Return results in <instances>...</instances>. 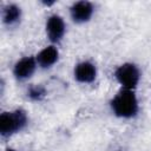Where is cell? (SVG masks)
I'll return each mask as SVG.
<instances>
[{
  "instance_id": "30bf717a",
  "label": "cell",
  "mask_w": 151,
  "mask_h": 151,
  "mask_svg": "<svg viewBox=\"0 0 151 151\" xmlns=\"http://www.w3.org/2000/svg\"><path fill=\"white\" fill-rule=\"evenodd\" d=\"M46 88L41 85H31L27 88V97L33 101H40L46 97Z\"/></svg>"
},
{
  "instance_id": "5b68a950",
  "label": "cell",
  "mask_w": 151,
  "mask_h": 151,
  "mask_svg": "<svg viewBox=\"0 0 151 151\" xmlns=\"http://www.w3.org/2000/svg\"><path fill=\"white\" fill-rule=\"evenodd\" d=\"M93 12H94V7L90 1H77L70 8L71 18L73 19L74 22L78 24L88 21L92 18Z\"/></svg>"
},
{
  "instance_id": "277c9868",
  "label": "cell",
  "mask_w": 151,
  "mask_h": 151,
  "mask_svg": "<svg viewBox=\"0 0 151 151\" xmlns=\"http://www.w3.org/2000/svg\"><path fill=\"white\" fill-rule=\"evenodd\" d=\"M65 29H66L65 22L60 15L53 14L48 17L46 21V34L51 41L53 42L60 41L65 34Z\"/></svg>"
},
{
  "instance_id": "8992f818",
  "label": "cell",
  "mask_w": 151,
  "mask_h": 151,
  "mask_svg": "<svg viewBox=\"0 0 151 151\" xmlns=\"http://www.w3.org/2000/svg\"><path fill=\"white\" fill-rule=\"evenodd\" d=\"M37 59L33 57H24L21 59H19L13 67V74L17 79L19 80H25L27 78H29L35 68H37Z\"/></svg>"
},
{
  "instance_id": "ba28073f",
  "label": "cell",
  "mask_w": 151,
  "mask_h": 151,
  "mask_svg": "<svg viewBox=\"0 0 151 151\" xmlns=\"http://www.w3.org/2000/svg\"><path fill=\"white\" fill-rule=\"evenodd\" d=\"M59 58V51L55 46H47L45 48H42L38 55H37V63L38 65H40L42 68H47L53 66Z\"/></svg>"
},
{
  "instance_id": "6da1fadb",
  "label": "cell",
  "mask_w": 151,
  "mask_h": 151,
  "mask_svg": "<svg viewBox=\"0 0 151 151\" xmlns=\"http://www.w3.org/2000/svg\"><path fill=\"white\" fill-rule=\"evenodd\" d=\"M111 110L114 116L124 119L134 117L138 113V99L132 90L122 88L110 103Z\"/></svg>"
},
{
  "instance_id": "9c48e42d",
  "label": "cell",
  "mask_w": 151,
  "mask_h": 151,
  "mask_svg": "<svg viewBox=\"0 0 151 151\" xmlns=\"http://www.w3.org/2000/svg\"><path fill=\"white\" fill-rule=\"evenodd\" d=\"M21 18V8L15 4H8L2 8V21L7 26L15 25Z\"/></svg>"
},
{
  "instance_id": "52a82bcc",
  "label": "cell",
  "mask_w": 151,
  "mask_h": 151,
  "mask_svg": "<svg viewBox=\"0 0 151 151\" xmlns=\"http://www.w3.org/2000/svg\"><path fill=\"white\" fill-rule=\"evenodd\" d=\"M73 76L77 81L81 84H90L96 80L97 68L91 61H80L76 65Z\"/></svg>"
},
{
  "instance_id": "8fae6325",
  "label": "cell",
  "mask_w": 151,
  "mask_h": 151,
  "mask_svg": "<svg viewBox=\"0 0 151 151\" xmlns=\"http://www.w3.org/2000/svg\"><path fill=\"white\" fill-rule=\"evenodd\" d=\"M6 151H15V150H13V149H7Z\"/></svg>"
},
{
  "instance_id": "7a4b0ae2",
  "label": "cell",
  "mask_w": 151,
  "mask_h": 151,
  "mask_svg": "<svg viewBox=\"0 0 151 151\" xmlns=\"http://www.w3.org/2000/svg\"><path fill=\"white\" fill-rule=\"evenodd\" d=\"M27 123V114L21 109L4 112L0 116V133L2 137H11L25 129Z\"/></svg>"
},
{
  "instance_id": "3957f363",
  "label": "cell",
  "mask_w": 151,
  "mask_h": 151,
  "mask_svg": "<svg viewBox=\"0 0 151 151\" xmlns=\"http://www.w3.org/2000/svg\"><path fill=\"white\" fill-rule=\"evenodd\" d=\"M114 78L123 88L133 91L140 80V71L137 65L132 63H124L116 68Z\"/></svg>"
}]
</instances>
